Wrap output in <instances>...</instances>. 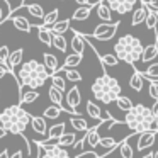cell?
I'll use <instances>...</instances> for the list:
<instances>
[{
    "mask_svg": "<svg viewBox=\"0 0 158 158\" xmlns=\"http://www.w3.org/2000/svg\"><path fill=\"white\" fill-rule=\"evenodd\" d=\"M27 5H29V0H22L21 2V7H27Z\"/></svg>",
    "mask_w": 158,
    "mask_h": 158,
    "instance_id": "9f6ffc18",
    "label": "cell"
},
{
    "mask_svg": "<svg viewBox=\"0 0 158 158\" xmlns=\"http://www.w3.org/2000/svg\"><path fill=\"white\" fill-rule=\"evenodd\" d=\"M143 158H153V151H150V153H144Z\"/></svg>",
    "mask_w": 158,
    "mask_h": 158,
    "instance_id": "11a10c76",
    "label": "cell"
},
{
    "mask_svg": "<svg viewBox=\"0 0 158 158\" xmlns=\"http://www.w3.org/2000/svg\"><path fill=\"white\" fill-rule=\"evenodd\" d=\"M119 24L121 22H102V24H99L94 29L92 36H89V38H95L99 41H109V39H112L116 36Z\"/></svg>",
    "mask_w": 158,
    "mask_h": 158,
    "instance_id": "8992f818",
    "label": "cell"
},
{
    "mask_svg": "<svg viewBox=\"0 0 158 158\" xmlns=\"http://www.w3.org/2000/svg\"><path fill=\"white\" fill-rule=\"evenodd\" d=\"M31 126L34 133L41 134V136H48V124H46V119L43 116H32Z\"/></svg>",
    "mask_w": 158,
    "mask_h": 158,
    "instance_id": "ac0fdd59",
    "label": "cell"
},
{
    "mask_svg": "<svg viewBox=\"0 0 158 158\" xmlns=\"http://www.w3.org/2000/svg\"><path fill=\"white\" fill-rule=\"evenodd\" d=\"M100 124H102V123H99L97 126L90 127V129L85 133V143L89 144L90 148H97V146H99V141H100L99 127H100Z\"/></svg>",
    "mask_w": 158,
    "mask_h": 158,
    "instance_id": "9a60e30c",
    "label": "cell"
},
{
    "mask_svg": "<svg viewBox=\"0 0 158 158\" xmlns=\"http://www.w3.org/2000/svg\"><path fill=\"white\" fill-rule=\"evenodd\" d=\"M123 123L126 124L131 129V133H134V134L144 133V131L158 133V121L153 117L151 109L146 107L144 104H136V106H133V109L126 112Z\"/></svg>",
    "mask_w": 158,
    "mask_h": 158,
    "instance_id": "7a4b0ae2",
    "label": "cell"
},
{
    "mask_svg": "<svg viewBox=\"0 0 158 158\" xmlns=\"http://www.w3.org/2000/svg\"><path fill=\"white\" fill-rule=\"evenodd\" d=\"M0 92H2V89H0Z\"/></svg>",
    "mask_w": 158,
    "mask_h": 158,
    "instance_id": "94428289",
    "label": "cell"
},
{
    "mask_svg": "<svg viewBox=\"0 0 158 158\" xmlns=\"http://www.w3.org/2000/svg\"><path fill=\"white\" fill-rule=\"evenodd\" d=\"M148 94H150L151 99L158 100V82H153L150 80V87H148Z\"/></svg>",
    "mask_w": 158,
    "mask_h": 158,
    "instance_id": "ee69618b",
    "label": "cell"
},
{
    "mask_svg": "<svg viewBox=\"0 0 158 158\" xmlns=\"http://www.w3.org/2000/svg\"><path fill=\"white\" fill-rule=\"evenodd\" d=\"M116 106H117V109H119V110H123V112H127V110L133 109L134 104L131 102L129 97H126V95H119V97H117V100H116Z\"/></svg>",
    "mask_w": 158,
    "mask_h": 158,
    "instance_id": "836d02e7",
    "label": "cell"
},
{
    "mask_svg": "<svg viewBox=\"0 0 158 158\" xmlns=\"http://www.w3.org/2000/svg\"><path fill=\"white\" fill-rule=\"evenodd\" d=\"M144 24H146V27L150 29V31H156L158 19H156V14H155L153 10H150V12H148V15H146V21H144Z\"/></svg>",
    "mask_w": 158,
    "mask_h": 158,
    "instance_id": "b9f144b4",
    "label": "cell"
},
{
    "mask_svg": "<svg viewBox=\"0 0 158 158\" xmlns=\"http://www.w3.org/2000/svg\"><path fill=\"white\" fill-rule=\"evenodd\" d=\"M0 158H10V155H9V150H2V153H0Z\"/></svg>",
    "mask_w": 158,
    "mask_h": 158,
    "instance_id": "f5cc1de1",
    "label": "cell"
},
{
    "mask_svg": "<svg viewBox=\"0 0 158 158\" xmlns=\"http://www.w3.org/2000/svg\"><path fill=\"white\" fill-rule=\"evenodd\" d=\"M155 58H158V39H156V43H153V44L144 46L143 55H141V61L150 63V61H153Z\"/></svg>",
    "mask_w": 158,
    "mask_h": 158,
    "instance_id": "ffe728a7",
    "label": "cell"
},
{
    "mask_svg": "<svg viewBox=\"0 0 158 158\" xmlns=\"http://www.w3.org/2000/svg\"><path fill=\"white\" fill-rule=\"evenodd\" d=\"M66 107H70L72 110H75V112H78V106L80 102H82V95H80V89L78 87H72V89L66 92ZM80 114V112H78Z\"/></svg>",
    "mask_w": 158,
    "mask_h": 158,
    "instance_id": "30bf717a",
    "label": "cell"
},
{
    "mask_svg": "<svg viewBox=\"0 0 158 158\" xmlns=\"http://www.w3.org/2000/svg\"><path fill=\"white\" fill-rule=\"evenodd\" d=\"M70 126H73L75 131H82V133H87L90 129L89 123H87L83 117H77V116H72L70 117Z\"/></svg>",
    "mask_w": 158,
    "mask_h": 158,
    "instance_id": "603a6c76",
    "label": "cell"
},
{
    "mask_svg": "<svg viewBox=\"0 0 158 158\" xmlns=\"http://www.w3.org/2000/svg\"><path fill=\"white\" fill-rule=\"evenodd\" d=\"M68 29H70V21H68V19H65V21H58L56 24H53L51 27H49V31H51V34L63 36Z\"/></svg>",
    "mask_w": 158,
    "mask_h": 158,
    "instance_id": "484cf974",
    "label": "cell"
},
{
    "mask_svg": "<svg viewBox=\"0 0 158 158\" xmlns=\"http://www.w3.org/2000/svg\"><path fill=\"white\" fill-rule=\"evenodd\" d=\"M150 109H151V114H153V117L158 121V100H155V104L150 107Z\"/></svg>",
    "mask_w": 158,
    "mask_h": 158,
    "instance_id": "c3c4849f",
    "label": "cell"
},
{
    "mask_svg": "<svg viewBox=\"0 0 158 158\" xmlns=\"http://www.w3.org/2000/svg\"><path fill=\"white\" fill-rule=\"evenodd\" d=\"M144 80H153V82H158V61L150 65L144 72H141Z\"/></svg>",
    "mask_w": 158,
    "mask_h": 158,
    "instance_id": "4dcf8cb0",
    "label": "cell"
},
{
    "mask_svg": "<svg viewBox=\"0 0 158 158\" xmlns=\"http://www.w3.org/2000/svg\"><path fill=\"white\" fill-rule=\"evenodd\" d=\"M153 158H158V150H156V151H153Z\"/></svg>",
    "mask_w": 158,
    "mask_h": 158,
    "instance_id": "6f0895ef",
    "label": "cell"
},
{
    "mask_svg": "<svg viewBox=\"0 0 158 158\" xmlns=\"http://www.w3.org/2000/svg\"><path fill=\"white\" fill-rule=\"evenodd\" d=\"M131 136L124 138L123 143H119V155L123 158H134V153H133V148H131V143H129Z\"/></svg>",
    "mask_w": 158,
    "mask_h": 158,
    "instance_id": "d4e9b609",
    "label": "cell"
},
{
    "mask_svg": "<svg viewBox=\"0 0 158 158\" xmlns=\"http://www.w3.org/2000/svg\"><path fill=\"white\" fill-rule=\"evenodd\" d=\"M75 2L80 5V7H89V5H94V4H90V0H75Z\"/></svg>",
    "mask_w": 158,
    "mask_h": 158,
    "instance_id": "681fc988",
    "label": "cell"
},
{
    "mask_svg": "<svg viewBox=\"0 0 158 158\" xmlns=\"http://www.w3.org/2000/svg\"><path fill=\"white\" fill-rule=\"evenodd\" d=\"M58 15H60V10H58V9H55V10L44 14V17H43V27L49 29L53 24H56V22H58Z\"/></svg>",
    "mask_w": 158,
    "mask_h": 158,
    "instance_id": "83f0119b",
    "label": "cell"
},
{
    "mask_svg": "<svg viewBox=\"0 0 158 158\" xmlns=\"http://www.w3.org/2000/svg\"><path fill=\"white\" fill-rule=\"evenodd\" d=\"M97 55H99V53H97ZM99 60H100L102 68H106V66H117V65H119V60L116 58V55H99Z\"/></svg>",
    "mask_w": 158,
    "mask_h": 158,
    "instance_id": "e575fe53",
    "label": "cell"
},
{
    "mask_svg": "<svg viewBox=\"0 0 158 158\" xmlns=\"http://www.w3.org/2000/svg\"><path fill=\"white\" fill-rule=\"evenodd\" d=\"M38 38H39V41H41L43 44L51 46V38H53V34H51V31H49V29L43 27V26H38Z\"/></svg>",
    "mask_w": 158,
    "mask_h": 158,
    "instance_id": "d6a6232c",
    "label": "cell"
},
{
    "mask_svg": "<svg viewBox=\"0 0 158 158\" xmlns=\"http://www.w3.org/2000/svg\"><path fill=\"white\" fill-rule=\"evenodd\" d=\"M95 2H97V4H99V2H102V0H95Z\"/></svg>",
    "mask_w": 158,
    "mask_h": 158,
    "instance_id": "91938a15",
    "label": "cell"
},
{
    "mask_svg": "<svg viewBox=\"0 0 158 158\" xmlns=\"http://www.w3.org/2000/svg\"><path fill=\"white\" fill-rule=\"evenodd\" d=\"M41 146V158H72V155L65 150V148H60L56 143L51 144H41L38 139L34 141Z\"/></svg>",
    "mask_w": 158,
    "mask_h": 158,
    "instance_id": "52a82bcc",
    "label": "cell"
},
{
    "mask_svg": "<svg viewBox=\"0 0 158 158\" xmlns=\"http://www.w3.org/2000/svg\"><path fill=\"white\" fill-rule=\"evenodd\" d=\"M90 90H92L94 99H97L102 104L116 102L117 97L121 95V92H123V90H121V83L117 82V78L110 77L109 73H104V75L97 77V78L94 80Z\"/></svg>",
    "mask_w": 158,
    "mask_h": 158,
    "instance_id": "277c9868",
    "label": "cell"
},
{
    "mask_svg": "<svg viewBox=\"0 0 158 158\" xmlns=\"http://www.w3.org/2000/svg\"><path fill=\"white\" fill-rule=\"evenodd\" d=\"M12 21V24H14V27L17 29V31H22V32H31L32 29V24H29V21L26 17H22V15H15V14H10V17H9Z\"/></svg>",
    "mask_w": 158,
    "mask_h": 158,
    "instance_id": "2e32d148",
    "label": "cell"
},
{
    "mask_svg": "<svg viewBox=\"0 0 158 158\" xmlns=\"http://www.w3.org/2000/svg\"><path fill=\"white\" fill-rule=\"evenodd\" d=\"M10 5L7 4V0H0V24H4L9 17H10Z\"/></svg>",
    "mask_w": 158,
    "mask_h": 158,
    "instance_id": "8d00e7d4",
    "label": "cell"
},
{
    "mask_svg": "<svg viewBox=\"0 0 158 158\" xmlns=\"http://www.w3.org/2000/svg\"><path fill=\"white\" fill-rule=\"evenodd\" d=\"M92 9H95V5H89V7H78L72 15V21H87L90 17Z\"/></svg>",
    "mask_w": 158,
    "mask_h": 158,
    "instance_id": "7402d4cb",
    "label": "cell"
},
{
    "mask_svg": "<svg viewBox=\"0 0 158 158\" xmlns=\"http://www.w3.org/2000/svg\"><path fill=\"white\" fill-rule=\"evenodd\" d=\"M83 56L82 55H77V53H72V55H68L65 58V63H63L61 68L63 70H68V68H75V66H78L80 63H82Z\"/></svg>",
    "mask_w": 158,
    "mask_h": 158,
    "instance_id": "cb8c5ba5",
    "label": "cell"
},
{
    "mask_svg": "<svg viewBox=\"0 0 158 158\" xmlns=\"http://www.w3.org/2000/svg\"><path fill=\"white\" fill-rule=\"evenodd\" d=\"M85 110H87V114H89L92 119H95V121H100V116H102V110H100V107L97 106L94 100H89L87 102V106H85Z\"/></svg>",
    "mask_w": 158,
    "mask_h": 158,
    "instance_id": "4316f807",
    "label": "cell"
},
{
    "mask_svg": "<svg viewBox=\"0 0 158 158\" xmlns=\"http://www.w3.org/2000/svg\"><path fill=\"white\" fill-rule=\"evenodd\" d=\"M48 78H49L48 70L38 60H29V61L22 63L19 72H17L19 97L22 95V87H29V90H36V89L44 85Z\"/></svg>",
    "mask_w": 158,
    "mask_h": 158,
    "instance_id": "6da1fadb",
    "label": "cell"
},
{
    "mask_svg": "<svg viewBox=\"0 0 158 158\" xmlns=\"http://www.w3.org/2000/svg\"><path fill=\"white\" fill-rule=\"evenodd\" d=\"M49 78H51V83H53L51 87L58 89L60 92H65V90H66V80L63 78V77H60L58 73H55V75H51Z\"/></svg>",
    "mask_w": 158,
    "mask_h": 158,
    "instance_id": "74e56055",
    "label": "cell"
},
{
    "mask_svg": "<svg viewBox=\"0 0 158 158\" xmlns=\"http://www.w3.org/2000/svg\"><path fill=\"white\" fill-rule=\"evenodd\" d=\"M106 2L112 12H117L119 15H124L133 10L138 0H106Z\"/></svg>",
    "mask_w": 158,
    "mask_h": 158,
    "instance_id": "ba28073f",
    "label": "cell"
},
{
    "mask_svg": "<svg viewBox=\"0 0 158 158\" xmlns=\"http://www.w3.org/2000/svg\"><path fill=\"white\" fill-rule=\"evenodd\" d=\"M36 99H39V92L36 90H29V92H22V95L19 97V106H24V104H32Z\"/></svg>",
    "mask_w": 158,
    "mask_h": 158,
    "instance_id": "1f68e13d",
    "label": "cell"
},
{
    "mask_svg": "<svg viewBox=\"0 0 158 158\" xmlns=\"http://www.w3.org/2000/svg\"><path fill=\"white\" fill-rule=\"evenodd\" d=\"M36 144V148H38V155H36V156H32V158H41V146H39L38 143H34Z\"/></svg>",
    "mask_w": 158,
    "mask_h": 158,
    "instance_id": "db71d44e",
    "label": "cell"
},
{
    "mask_svg": "<svg viewBox=\"0 0 158 158\" xmlns=\"http://www.w3.org/2000/svg\"><path fill=\"white\" fill-rule=\"evenodd\" d=\"M75 141H77V134L75 133H65L58 141H56V144H58L60 148H66V146H73Z\"/></svg>",
    "mask_w": 158,
    "mask_h": 158,
    "instance_id": "f546056e",
    "label": "cell"
},
{
    "mask_svg": "<svg viewBox=\"0 0 158 158\" xmlns=\"http://www.w3.org/2000/svg\"><path fill=\"white\" fill-rule=\"evenodd\" d=\"M61 112H63V110L60 109V107L49 106V107H46V109H44V112H43V117H44V119H56V117L61 116Z\"/></svg>",
    "mask_w": 158,
    "mask_h": 158,
    "instance_id": "ab89813d",
    "label": "cell"
},
{
    "mask_svg": "<svg viewBox=\"0 0 158 158\" xmlns=\"http://www.w3.org/2000/svg\"><path fill=\"white\" fill-rule=\"evenodd\" d=\"M143 85H144L143 75H141L139 70L134 68V73L131 75V78H129V87H131L133 90H136V92H141V90H143Z\"/></svg>",
    "mask_w": 158,
    "mask_h": 158,
    "instance_id": "44dd1931",
    "label": "cell"
},
{
    "mask_svg": "<svg viewBox=\"0 0 158 158\" xmlns=\"http://www.w3.org/2000/svg\"><path fill=\"white\" fill-rule=\"evenodd\" d=\"M144 4H146V7L150 10H153V12L158 10V0H144Z\"/></svg>",
    "mask_w": 158,
    "mask_h": 158,
    "instance_id": "bcb514c9",
    "label": "cell"
},
{
    "mask_svg": "<svg viewBox=\"0 0 158 158\" xmlns=\"http://www.w3.org/2000/svg\"><path fill=\"white\" fill-rule=\"evenodd\" d=\"M72 49L73 53H77V55H82L83 56V51H85V44L87 41L83 39V34H80V32L73 31V38H72Z\"/></svg>",
    "mask_w": 158,
    "mask_h": 158,
    "instance_id": "d6986e66",
    "label": "cell"
},
{
    "mask_svg": "<svg viewBox=\"0 0 158 158\" xmlns=\"http://www.w3.org/2000/svg\"><path fill=\"white\" fill-rule=\"evenodd\" d=\"M144 46L141 44V41L138 38L131 34H124L117 39V43L114 44V53L116 58L119 61H126L127 65H136L138 61H141V55H143Z\"/></svg>",
    "mask_w": 158,
    "mask_h": 158,
    "instance_id": "5b68a950",
    "label": "cell"
},
{
    "mask_svg": "<svg viewBox=\"0 0 158 158\" xmlns=\"http://www.w3.org/2000/svg\"><path fill=\"white\" fill-rule=\"evenodd\" d=\"M61 68V66H60ZM65 72V78L68 80V82H82V75H80V72H77L75 68H68V70H63Z\"/></svg>",
    "mask_w": 158,
    "mask_h": 158,
    "instance_id": "60d3db41",
    "label": "cell"
},
{
    "mask_svg": "<svg viewBox=\"0 0 158 158\" xmlns=\"http://www.w3.org/2000/svg\"><path fill=\"white\" fill-rule=\"evenodd\" d=\"M32 116L31 112L24 110L21 106H10L0 114V126L4 127L7 133L12 134H22L26 127L29 126Z\"/></svg>",
    "mask_w": 158,
    "mask_h": 158,
    "instance_id": "3957f363",
    "label": "cell"
},
{
    "mask_svg": "<svg viewBox=\"0 0 158 158\" xmlns=\"http://www.w3.org/2000/svg\"><path fill=\"white\" fill-rule=\"evenodd\" d=\"M158 133H153V131H144V133H139L138 134V150L143 151L146 150V148L153 146L155 144V138H156Z\"/></svg>",
    "mask_w": 158,
    "mask_h": 158,
    "instance_id": "8fae6325",
    "label": "cell"
},
{
    "mask_svg": "<svg viewBox=\"0 0 158 158\" xmlns=\"http://www.w3.org/2000/svg\"><path fill=\"white\" fill-rule=\"evenodd\" d=\"M155 14H156V19H158V10H156V12H155Z\"/></svg>",
    "mask_w": 158,
    "mask_h": 158,
    "instance_id": "680465c9",
    "label": "cell"
},
{
    "mask_svg": "<svg viewBox=\"0 0 158 158\" xmlns=\"http://www.w3.org/2000/svg\"><path fill=\"white\" fill-rule=\"evenodd\" d=\"M99 146H102V148H106V150L112 151L114 148H117V146H119V139H116V138H112V136L100 138V141H99Z\"/></svg>",
    "mask_w": 158,
    "mask_h": 158,
    "instance_id": "d590c367",
    "label": "cell"
},
{
    "mask_svg": "<svg viewBox=\"0 0 158 158\" xmlns=\"http://www.w3.org/2000/svg\"><path fill=\"white\" fill-rule=\"evenodd\" d=\"M22 56H24V49L22 48H19V49H15V51H12L10 53V56H9V63H7V68H9V72L12 73V75L15 77V66H19L22 63Z\"/></svg>",
    "mask_w": 158,
    "mask_h": 158,
    "instance_id": "5bb4252c",
    "label": "cell"
},
{
    "mask_svg": "<svg viewBox=\"0 0 158 158\" xmlns=\"http://www.w3.org/2000/svg\"><path fill=\"white\" fill-rule=\"evenodd\" d=\"M22 155H24V151L17 150V151H15V153H14V155H12V156H10V158H22Z\"/></svg>",
    "mask_w": 158,
    "mask_h": 158,
    "instance_id": "816d5d0a",
    "label": "cell"
},
{
    "mask_svg": "<svg viewBox=\"0 0 158 158\" xmlns=\"http://www.w3.org/2000/svg\"><path fill=\"white\" fill-rule=\"evenodd\" d=\"M148 12H150V9L146 7L144 0H141V5L133 12V17H131V26H139V24H143V22L146 21Z\"/></svg>",
    "mask_w": 158,
    "mask_h": 158,
    "instance_id": "7c38bea8",
    "label": "cell"
},
{
    "mask_svg": "<svg viewBox=\"0 0 158 158\" xmlns=\"http://www.w3.org/2000/svg\"><path fill=\"white\" fill-rule=\"evenodd\" d=\"M83 144H85V136H83L82 139L75 141V144H73V148H75V151H78V153H82V150H83Z\"/></svg>",
    "mask_w": 158,
    "mask_h": 158,
    "instance_id": "7dc6e473",
    "label": "cell"
},
{
    "mask_svg": "<svg viewBox=\"0 0 158 158\" xmlns=\"http://www.w3.org/2000/svg\"><path fill=\"white\" fill-rule=\"evenodd\" d=\"M26 10H29V14L32 15V17H36V19H43L44 17V9L41 7V5H38V4H29L27 7H24Z\"/></svg>",
    "mask_w": 158,
    "mask_h": 158,
    "instance_id": "f35d334b",
    "label": "cell"
},
{
    "mask_svg": "<svg viewBox=\"0 0 158 158\" xmlns=\"http://www.w3.org/2000/svg\"><path fill=\"white\" fill-rule=\"evenodd\" d=\"M43 65H44V68L48 70L49 77L55 75V73H58V70H60L58 58H56L55 55H51V53H44V55H43Z\"/></svg>",
    "mask_w": 158,
    "mask_h": 158,
    "instance_id": "4fadbf2b",
    "label": "cell"
},
{
    "mask_svg": "<svg viewBox=\"0 0 158 158\" xmlns=\"http://www.w3.org/2000/svg\"><path fill=\"white\" fill-rule=\"evenodd\" d=\"M7 73H10V72H9V68H7V66L0 65V78H4V77L7 75Z\"/></svg>",
    "mask_w": 158,
    "mask_h": 158,
    "instance_id": "f907efd6",
    "label": "cell"
},
{
    "mask_svg": "<svg viewBox=\"0 0 158 158\" xmlns=\"http://www.w3.org/2000/svg\"><path fill=\"white\" fill-rule=\"evenodd\" d=\"M75 158H100V153H95L94 150H89V151H82V153H78Z\"/></svg>",
    "mask_w": 158,
    "mask_h": 158,
    "instance_id": "f6af8a7d",
    "label": "cell"
},
{
    "mask_svg": "<svg viewBox=\"0 0 158 158\" xmlns=\"http://www.w3.org/2000/svg\"><path fill=\"white\" fill-rule=\"evenodd\" d=\"M65 127H66V123H58V124H55V126H51L48 129V139H46V141H39V143H41V144L56 143V141L65 134Z\"/></svg>",
    "mask_w": 158,
    "mask_h": 158,
    "instance_id": "9c48e42d",
    "label": "cell"
},
{
    "mask_svg": "<svg viewBox=\"0 0 158 158\" xmlns=\"http://www.w3.org/2000/svg\"><path fill=\"white\" fill-rule=\"evenodd\" d=\"M9 56H10V51H9L7 46H0V65L7 66V63H9Z\"/></svg>",
    "mask_w": 158,
    "mask_h": 158,
    "instance_id": "7bdbcfd3",
    "label": "cell"
},
{
    "mask_svg": "<svg viewBox=\"0 0 158 158\" xmlns=\"http://www.w3.org/2000/svg\"><path fill=\"white\" fill-rule=\"evenodd\" d=\"M95 10H97V15H99V19L102 22H112V10L109 9L106 0H102V2H99L95 5Z\"/></svg>",
    "mask_w": 158,
    "mask_h": 158,
    "instance_id": "e0dca14e",
    "label": "cell"
},
{
    "mask_svg": "<svg viewBox=\"0 0 158 158\" xmlns=\"http://www.w3.org/2000/svg\"><path fill=\"white\" fill-rule=\"evenodd\" d=\"M51 46H53V48H56L58 51L65 53V51H66V48H68V43H66L65 36L53 34V38H51Z\"/></svg>",
    "mask_w": 158,
    "mask_h": 158,
    "instance_id": "f1b7e54d",
    "label": "cell"
}]
</instances>
